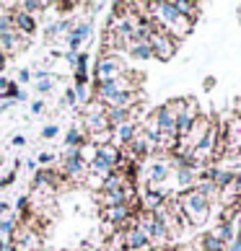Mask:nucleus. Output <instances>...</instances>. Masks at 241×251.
Here are the masks:
<instances>
[{
    "label": "nucleus",
    "instance_id": "f257e3e1",
    "mask_svg": "<svg viewBox=\"0 0 241 251\" xmlns=\"http://www.w3.org/2000/svg\"><path fill=\"white\" fill-rule=\"evenodd\" d=\"M177 202H179V210H182V228H187V226H205V223L210 220L213 202L205 197V194H200L197 189L177 194Z\"/></svg>",
    "mask_w": 241,
    "mask_h": 251
},
{
    "label": "nucleus",
    "instance_id": "f03ea898",
    "mask_svg": "<svg viewBox=\"0 0 241 251\" xmlns=\"http://www.w3.org/2000/svg\"><path fill=\"white\" fill-rule=\"evenodd\" d=\"M151 47H153V57L156 60H161V62H169L174 54H177L179 50V42L174 39V36H169L161 26L156 29V34L151 36Z\"/></svg>",
    "mask_w": 241,
    "mask_h": 251
},
{
    "label": "nucleus",
    "instance_id": "7ed1b4c3",
    "mask_svg": "<svg viewBox=\"0 0 241 251\" xmlns=\"http://www.w3.org/2000/svg\"><path fill=\"white\" fill-rule=\"evenodd\" d=\"M122 73H125V65H122V60H119L117 54H104V57L96 60V70H94L96 83L117 80L119 75H122Z\"/></svg>",
    "mask_w": 241,
    "mask_h": 251
},
{
    "label": "nucleus",
    "instance_id": "20e7f679",
    "mask_svg": "<svg viewBox=\"0 0 241 251\" xmlns=\"http://www.w3.org/2000/svg\"><path fill=\"white\" fill-rule=\"evenodd\" d=\"M11 241L16 244V249H18V251H34L36 246L42 244V233H39L36 228H31V226H24V228L18 226Z\"/></svg>",
    "mask_w": 241,
    "mask_h": 251
},
{
    "label": "nucleus",
    "instance_id": "39448f33",
    "mask_svg": "<svg viewBox=\"0 0 241 251\" xmlns=\"http://www.w3.org/2000/svg\"><path fill=\"white\" fill-rule=\"evenodd\" d=\"M91 31H94V26H91L88 21H86V24H76V26H73V31H70V36L65 39L68 50L76 54V52L80 50V44H86V42L91 39Z\"/></svg>",
    "mask_w": 241,
    "mask_h": 251
},
{
    "label": "nucleus",
    "instance_id": "423d86ee",
    "mask_svg": "<svg viewBox=\"0 0 241 251\" xmlns=\"http://www.w3.org/2000/svg\"><path fill=\"white\" fill-rule=\"evenodd\" d=\"M145 249H151V238L137 226L125 228V251H145Z\"/></svg>",
    "mask_w": 241,
    "mask_h": 251
},
{
    "label": "nucleus",
    "instance_id": "0eeeda50",
    "mask_svg": "<svg viewBox=\"0 0 241 251\" xmlns=\"http://www.w3.org/2000/svg\"><path fill=\"white\" fill-rule=\"evenodd\" d=\"M210 127H213V119H210V117H200L197 122L192 125L189 135L184 137V140H179V143H182L184 148H189V151H192V148H194V145H197V143L202 140V137L208 135V129H210Z\"/></svg>",
    "mask_w": 241,
    "mask_h": 251
},
{
    "label": "nucleus",
    "instance_id": "6e6552de",
    "mask_svg": "<svg viewBox=\"0 0 241 251\" xmlns=\"http://www.w3.org/2000/svg\"><path fill=\"white\" fill-rule=\"evenodd\" d=\"M60 184H62V174L52 171V169H42V171L34 174V187H36V189L50 192V189H57Z\"/></svg>",
    "mask_w": 241,
    "mask_h": 251
},
{
    "label": "nucleus",
    "instance_id": "1a4fd4ad",
    "mask_svg": "<svg viewBox=\"0 0 241 251\" xmlns=\"http://www.w3.org/2000/svg\"><path fill=\"white\" fill-rule=\"evenodd\" d=\"M26 47V36H21L18 31H3L0 34V52L3 54H16Z\"/></svg>",
    "mask_w": 241,
    "mask_h": 251
},
{
    "label": "nucleus",
    "instance_id": "9d476101",
    "mask_svg": "<svg viewBox=\"0 0 241 251\" xmlns=\"http://www.w3.org/2000/svg\"><path fill=\"white\" fill-rule=\"evenodd\" d=\"M151 114H153L156 125H159V129H161L163 135H177V117H174L163 104L156 109V111H151Z\"/></svg>",
    "mask_w": 241,
    "mask_h": 251
},
{
    "label": "nucleus",
    "instance_id": "9b49d317",
    "mask_svg": "<svg viewBox=\"0 0 241 251\" xmlns=\"http://www.w3.org/2000/svg\"><path fill=\"white\" fill-rule=\"evenodd\" d=\"M137 129H140V125L135 122H127V125H119L112 129V137H114V148H127L130 143H133V137L137 135Z\"/></svg>",
    "mask_w": 241,
    "mask_h": 251
},
{
    "label": "nucleus",
    "instance_id": "f8f14e48",
    "mask_svg": "<svg viewBox=\"0 0 241 251\" xmlns=\"http://www.w3.org/2000/svg\"><path fill=\"white\" fill-rule=\"evenodd\" d=\"M13 24H16V31L21 34V36H26V39H29V36L36 31V21H34V16H29V13H24V11H13Z\"/></svg>",
    "mask_w": 241,
    "mask_h": 251
},
{
    "label": "nucleus",
    "instance_id": "ddd939ff",
    "mask_svg": "<svg viewBox=\"0 0 241 251\" xmlns=\"http://www.w3.org/2000/svg\"><path fill=\"white\" fill-rule=\"evenodd\" d=\"M239 215H241V212H239ZM234 220H236V218H234ZM234 220H220L218 226L210 230V233L215 236V238L220 241V244H226V249H228L231 241L236 238V226H234Z\"/></svg>",
    "mask_w": 241,
    "mask_h": 251
},
{
    "label": "nucleus",
    "instance_id": "4468645a",
    "mask_svg": "<svg viewBox=\"0 0 241 251\" xmlns=\"http://www.w3.org/2000/svg\"><path fill=\"white\" fill-rule=\"evenodd\" d=\"M73 21H68V18H60V21H54L50 29H47V39H57V36H65L68 39L70 36V31H73Z\"/></svg>",
    "mask_w": 241,
    "mask_h": 251
},
{
    "label": "nucleus",
    "instance_id": "2eb2a0df",
    "mask_svg": "<svg viewBox=\"0 0 241 251\" xmlns=\"http://www.w3.org/2000/svg\"><path fill=\"white\" fill-rule=\"evenodd\" d=\"M127 54L133 60H151L153 57V47H151V44H145V42H130Z\"/></svg>",
    "mask_w": 241,
    "mask_h": 251
},
{
    "label": "nucleus",
    "instance_id": "dca6fc26",
    "mask_svg": "<svg viewBox=\"0 0 241 251\" xmlns=\"http://www.w3.org/2000/svg\"><path fill=\"white\" fill-rule=\"evenodd\" d=\"M86 143H88V137H86V132H83L80 127H70L68 135H65V145L68 148H83Z\"/></svg>",
    "mask_w": 241,
    "mask_h": 251
},
{
    "label": "nucleus",
    "instance_id": "f3484780",
    "mask_svg": "<svg viewBox=\"0 0 241 251\" xmlns=\"http://www.w3.org/2000/svg\"><path fill=\"white\" fill-rule=\"evenodd\" d=\"M16 8H18V11H24V13H29V16H34V13H39V11H47L50 3H39V0H24V3H16Z\"/></svg>",
    "mask_w": 241,
    "mask_h": 251
},
{
    "label": "nucleus",
    "instance_id": "a211bd4d",
    "mask_svg": "<svg viewBox=\"0 0 241 251\" xmlns=\"http://www.w3.org/2000/svg\"><path fill=\"white\" fill-rule=\"evenodd\" d=\"M16 228H18V218H3L0 220V233H3L5 238H13Z\"/></svg>",
    "mask_w": 241,
    "mask_h": 251
},
{
    "label": "nucleus",
    "instance_id": "6ab92c4d",
    "mask_svg": "<svg viewBox=\"0 0 241 251\" xmlns=\"http://www.w3.org/2000/svg\"><path fill=\"white\" fill-rule=\"evenodd\" d=\"M163 106L169 109V111H171V114L177 117V119H179V117L184 114V99H169V101H166Z\"/></svg>",
    "mask_w": 241,
    "mask_h": 251
},
{
    "label": "nucleus",
    "instance_id": "aec40b11",
    "mask_svg": "<svg viewBox=\"0 0 241 251\" xmlns=\"http://www.w3.org/2000/svg\"><path fill=\"white\" fill-rule=\"evenodd\" d=\"M3 99H5V101H16V99H21V91H18L16 83H11V86H8V88L3 91Z\"/></svg>",
    "mask_w": 241,
    "mask_h": 251
},
{
    "label": "nucleus",
    "instance_id": "412c9836",
    "mask_svg": "<svg viewBox=\"0 0 241 251\" xmlns=\"http://www.w3.org/2000/svg\"><path fill=\"white\" fill-rule=\"evenodd\" d=\"M73 65H76V70H86L88 68V54L86 52H76V62Z\"/></svg>",
    "mask_w": 241,
    "mask_h": 251
},
{
    "label": "nucleus",
    "instance_id": "4be33fe9",
    "mask_svg": "<svg viewBox=\"0 0 241 251\" xmlns=\"http://www.w3.org/2000/svg\"><path fill=\"white\" fill-rule=\"evenodd\" d=\"M36 91H39V94H50V91H52V80L50 78H42L39 83H36Z\"/></svg>",
    "mask_w": 241,
    "mask_h": 251
},
{
    "label": "nucleus",
    "instance_id": "5701e85b",
    "mask_svg": "<svg viewBox=\"0 0 241 251\" xmlns=\"http://www.w3.org/2000/svg\"><path fill=\"white\" fill-rule=\"evenodd\" d=\"M76 91H73V88H68V91H65V99H62V104H68V106H73V104H76Z\"/></svg>",
    "mask_w": 241,
    "mask_h": 251
},
{
    "label": "nucleus",
    "instance_id": "b1692460",
    "mask_svg": "<svg viewBox=\"0 0 241 251\" xmlns=\"http://www.w3.org/2000/svg\"><path fill=\"white\" fill-rule=\"evenodd\" d=\"M54 135H57V125H47V127L42 129V137H47V140H50V137H54Z\"/></svg>",
    "mask_w": 241,
    "mask_h": 251
},
{
    "label": "nucleus",
    "instance_id": "393cba45",
    "mask_svg": "<svg viewBox=\"0 0 241 251\" xmlns=\"http://www.w3.org/2000/svg\"><path fill=\"white\" fill-rule=\"evenodd\" d=\"M36 161H39L42 166H50V163L54 161V155H52V153H39V155H36Z\"/></svg>",
    "mask_w": 241,
    "mask_h": 251
},
{
    "label": "nucleus",
    "instance_id": "a878e982",
    "mask_svg": "<svg viewBox=\"0 0 241 251\" xmlns=\"http://www.w3.org/2000/svg\"><path fill=\"white\" fill-rule=\"evenodd\" d=\"M18 80H21V83H29V80H31V73H29V70H18Z\"/></svg>",
    "mask_w": 241,
    "mask_h": 251
},
{
    "label": "nucleus",
    "instance_id": "bb28decb",
    "mask_svg": "<svg viewBox=\"0 0 241 251\" xmlns=\"http://www.w3.org/2000/svg\"><path fill=\"white\" fill-rule=\"evenodd\" d=\"M16 207H18V210L24 212L26 207H29V200H26V197H21V200H18V204H16Z\"/></svg>",
    "mask_w": 241,
    "mask_h": 251
},
{
    "label": "nucleus",
    "instance_id": "cd10ccee",
    "mask_svg": "<svg viewBox=\"0 0 241 251\" xmlns=\"http://www.w3.org/2000/svg\"><path fill=\"white\" fill-rule=\"evenodd\" d=\"M42 109H44V104H42V101H34V104H31V111H34V114H39Z\"/></svg>",
    "mask_w": 241,
    "mask_h": 251
},
{
    "label": "nucleus",
    "instance_id": "c85d7f7f",
    "mask_svg": "<svg viewBox=\"0 0 241 251\" xmlns=\"http://www.w3.org/2000/svg\"><path fill=\"white\" fill-rule=\"evenodd\" d=\"M8 86H11V80H8V78H0V91H5Z\"/></svg>",
    "mask_w": 241,
    "mask_h": 251
},
{
    "label": "nucleus",
    "instance_id": "c756f323",
    "mask_svg": "<svg viewBox=\"0 0 241 251\" xmlns=\"http://www.w3.org/2000/svg\"><path fill=\"white\" fill-rule=\"evenodd\" d=\"M24 143H26V140H24L21 135H16V137H13V145H24Z\"/></svg>",
    "mask_w": 241,
    "mask_h": 251
},
{
    "label": "nucleus",
    "instance_id": "7c9ffc66",
    "mask_svg": "<svg viewBox=\"0 0 241 251\" xmlns=\"http://www.w3.org/2000/svg\"><path fill=\"white\" fill-rule=\"evenodd\" d=\"M11 181H13V176H8V179H3V181H0V189H3V187H8Z\"/></svg>",
    "mask_w": 241,
    "mask_h": 251
},
{
    "label": "nucleus",
    "instance_id": "2f4dec72",
    "mask_svg": "<svg viewBox=\"0 0 241 251\" xmlns=\"http://www.w3.org/2000/svg\"><path fill=\"white\" fill-rule=\"evenodd\" d=\"M213 86H215V80H213V78H208V80H205V91H210Z\"/></svg>",
    "mask_w": 241,
    "mask_h": 251
},
{
    "label": "nucleus",
    "instance_id": "473e14b6",
    "mask_svg": "<svg viewBox=\"0 0 241 251\" xmlns=\"http://www.w3.org/2000/svg\"><path fill=\"white\" fill-rule=\"evenodd\" d=\"M0 251H8V244H3V241H0Z\"/></svg>",
    "mask_w": 241,
    "mask_h": 251
},
{
    "label": "nucleus",
    "instance_id": "72a5a7b5",
    "mask_svg": "<svg viewBox=\"0 0 241 251\" xmlns=\"http://www.w3.org/2000/svg\"><path fill=\"white\" fill-rule=\"evenodd\" d=\"M239 21H241V8H239Z\"/></svg>",
    "mask_w": 241,
    "mask_h": 251
}]
</instances>
